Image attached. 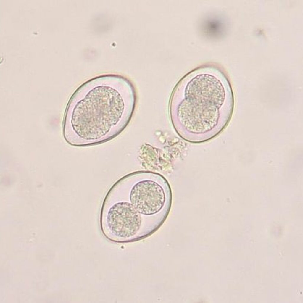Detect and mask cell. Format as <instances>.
I'll use <instances>...</instances> for the list:
<instances>
[{"instance_id":"obj_2","label":"cell","mask_w":303,"mask_h":303,"mask_svg":"<svg viewBox=\"0 0 303 303\" xmlns=\"http://www.w3.org/2000/svg\"><path fill=\"white\" fill-rule=\"evenodd\" d=\"M116 207V229L118 233L129 236L136 232L141 225V214L128 202H120Z\"/></svg>"},{"instance_id":"obj_1","label":"cell","mask_w":303,"mask_h":303,"mask_svg":"<svg viewBox=\"0 0 303 303\" xmlns=\"http://www.w3.org/2000/svg\"><path fill=\"white\" fill-rule=\"evenodd\" d=\"M130 203L140 214L153 215L158 213L165 205L166 196L163 189L150 182L139 183L131 190Z\"/></svg>"}]
</instances>
